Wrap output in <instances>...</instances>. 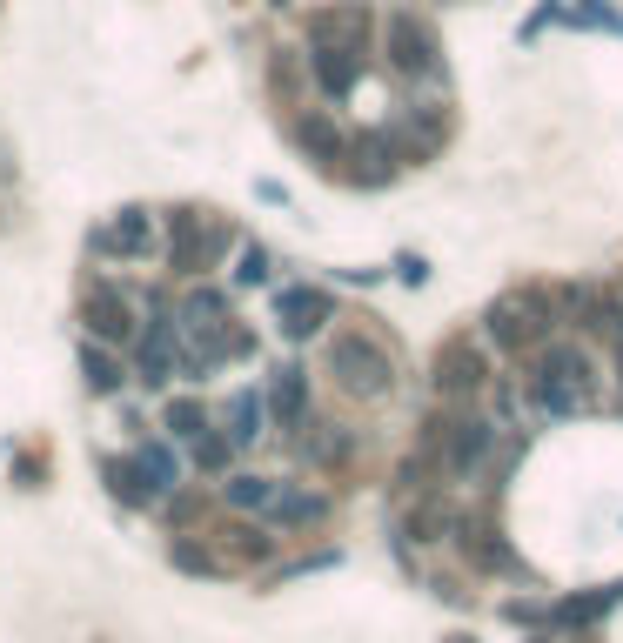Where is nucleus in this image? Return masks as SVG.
Wrapping results in <instances>:
<instances>
[{
  "instance_id": "obj_2",
  "label": "nucleus",
  "mask_w": 623,
  "mask_h": 643,
  "mask_svg": "<svg viewBox=\"0 0 623 643\" xmlns=\"http://www.w3.org/2000/svg\"><path fill=\"white\" fill-rule=\"evenodd\" d=\"M335 376L349 382V389H356V396H376L382 382H389V362H382L376 349H369V342H335Z\"/></svg>"
},
{
  "instance_id": "obj_4",
  "label": "nucleus",
  "mask_w": 623,
  "mask_h": 643,
  "mask_svg": "<svg viewBox=\"0 0 623 643\" xmlns=\"http://www.w3.org/2000/svg\"><path fill=\"white\" fill-rule=\"evenodd\" d=\"M275 309H282V329H289V335H309L315 322H322V295H315V289H289Z\"/></svg>"
},
{
  "instance_id": "obj_10",
  "label": "nucleus",
  "mask_w": 623,
  "mask_h": 643,
  "mask_svg": "<svg viewBox=\"0 0 623 643\" xmlns=\"http://www.w3.org/2000/svg\"><path fill=\"white\" fill-rule=\"evenodd\" d=\"M88 382H94V389H121V369H114L101 349H88Z\"/></svg>"
},
{
  "instance_id": "obj_11",
  "label": "nucleus",
  "mask_w": 623,
  "mask_h": 643,
  "mask_svg": "<svg viewBox=\"0 0 623 643\" xmlns=\"http://www.w3.org/2000/svg\"><path fill=\"white\" fill-rule=\"evenodd\" d=\"M168 429H175V436H195V429H201V409H195V402H175V409H168Z\"/></svg>"
},
{
  "instance_id": "obj_8",
  "label": "nucleus",
  "mask_w": 623,
  "mask_h": 643,
  "mask_svg": "<svg viewBox=\"0 0 623 643\" xmlns=\"http://www.w3.org/2000/svg\"><path fill=\"white\" fill-rule=\"evenodd\" d=\"M228 503H242V510H262V503H268V483H262V476H235V483H228Z\"/></svg>"
},
{
  "instance_id": "obj_1",
  "label": "nucleus",
  "mask_w": 623,
  "mask_h": 643,
  "mask_svg": "<svg viewBox=\"0 0 623 643\" xmlns=\"http://www.w3.org/2000/svg\"><path fill=\"white\" fill-rule=\"evenodd\" d=\"M590 396V362L570 349H550V362H543V382H536V402L550 409V416H563V409H577V402Z\"/></svg>"
},
{
  "instance_id": "obj_5",
  "label": "nucleus",
  "mask_w": 623,
  "mask_h": 643,
  "mask_svg": "<svg viewBox=\"0 0 623 643\" xmlns=\"http://www.w3.org/2000/svg\"><path fill=\"white\" fill-rule=\"evenodd\" d=\"M268 402H275V416H302V369H282L268 382Z\"/></svg>"
},
{
  "instance_id": "obj_13",
  "label": "nucleus",
  "mask_w": 623,
  "mask_h": 643,
  "mask_svg": "<svg viewBox=\"0 0 623 643\" xmlns=\"http://www.w3.org/2000/svg\"><path fill=\"white\" fill-rule=\"evenodd\" d=\"M262 275H268V262H262V248H248V255H242V282H262Z\"/></svg>"
},
{
  "instance_id": "obj_3",
  "label": "nucleus",
  "mask_w": 623,
  "mask_h": 643,
  "mask_svg": "<svg viewBox=\"0 0 623 643\" xmlns=\"http://www.w3.org/2000/svg\"><path fill=\"white\" fill-rule=\"evenodd\" d=\"M389 54H396L402 74H423V67H429V34H423V21L396 14V21H389Z\"/></svg>"
},
{
  "instance_id": "obj_9",
  "label": "nucleus",
  "mask_w": 623,
  "mask_h": 643,
  "mask_svg": "<svg viewBox=\"0 0 623 643\" xmlns=\"http://www.w3.org/2000/svg\"><path fill=\"white\" fill-rule=\"evenodd\" d=\"M141 476L148 483H175V456L168 449H141Z\"/></svg>"
},
{
  "instance_id": "obj_6",
  "label": "nucleus",
  "mask_w": 623,
  "mask_h": 643,
  "mask_svg": "<svg viewBox=\"0 0 623 643\" xmlns=\"http://www.w3.org/2000/svg\"><path fill=\"white\" fill-rule=\"evenodd\" d=\"M88 322H94V335H128V309H121L114 295H94V302H88Z\"/></svg>"
},
{
  "instance_id": "obj_7",
  "label": "nucleus",
  "mask_w": 623,
  "mask_h": 643,
  "mask_svg": "<svg viewBox=\"0 0 623 643\" xmlns=\"http://www.w3.org/2000/svg\"><path fill=\"white\" fill-rule=\"evenodd\" d=\"M141 242H148V222H141V215H128V222H114L108 235H101V248H121V255H134Z\"/></svg>"
},
{
  "instance_id": "obj_12",
  "label": "nucleus",
  "mask_w": 623,
  "mask_h": 643,
  "mask_svg": "<svg viewBox=\"0 0 623 643\" xmlns=\"http://www.w3.org/2000/svg\"><path fill=\"white\" fill-rule=\"evenodd\" d=\"M275 510L289 516V523H309V516H322V503H315V496H289V503H275Z\"/></svg>"
}]
</instances>
